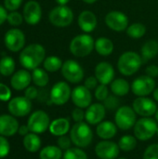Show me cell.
<instances>
[{
	"label": "cell",
	"mask_w": 158,
	"mask_h": 159,
	"mask_svg": "<svg viewBox=\"0 0 158 159\" xmlns=\"http://www.w3.org/2000/svg\"><path fill=\"white\" fill-rule=\"evenodd\" d=\"M23 19L30 25H36L42 18V8L37 1L30 0L23 7Z\"/></svg>",
	"instance_id": "19"
},
{
	"label": "cell",
	"mask_w": 158,
	"mask_h": 159,
	"mask_svg": "<svg viewBox=\"0 0 158 159\" xmlns=\"http://www.w3.org/2000/svg\"><path fill=\"white\" fill-rule=\"evenodd\" d=\"M48 20L56 27H67L74 20V12L67 6H57L52 8L48 14Z\"/></svg>",
	"instance_id": "6"
},
{
	"label": "cell",
	"mask_w": 158,
	"mask_h": 159,
	"mask_svg": "<svg viewBox=\"0 0 158 159\" xmlns=\"http://www.w3.org/2000/svg\"><path fill=\"white\" fill-rule=\"evenodd\" d=\"M142 159H158V143H153L144 150Z\"/></svg>",
	"instance_id": "40"
},
{
	"label": "cell",
	"mask_w": 158,
	"mask_h": 159,
	"mask_svg": "<svg viewBox=\"0 0 158 159\" xmlns=\"http://www.w3.org/2000/svg\"><path fill=\"white\" fill-rule=\"evenodd\" d=\"M117 126L110 120H103L97 125L96 134L102 140H111L117 134Z\"/></svg>",
	"instance_id": "24"
},
{
	"label": "cell",
	"mask_w": 158,
	"mask_h": 159,
	"mask_svg": "<svg viewBox=\"0 0 158 159\" xmlns=\"http://www.w3.org/2000/svg\"><path fill=\"white\" fill-rule=\"evenodd\" d=\"M153 97H154V100L158 102V88H156V89L154 90V92H153Z\"/></svg>",
	"instance_id": "52"
},
{
	"label": "cell",
	"mask_w": 158,
	"mask_h": 159,
	"mask_svg": "<svg viewBox=\"0 0 158 159\" xmlns=\"http://www.w3.org/2000/svg\"><path fill=\"white\" fill-rule=\"evenodd\" d=\"M62 156V150L58 145H47L39 153L40 159H61Z\"/></svg>",
	"instance_id": "30"
},
{
	"label": "cell",
	"mask_w": 158,
	"mask_h": 159,
	"mask_svg": "<svg viewBox=\"0 0 158 159\" xmlns=\"http://www.w3.org/2000/svg\"><path fill=\"white\" fill-rule=\"evenodd\" d=\"M118 146L120 150L124 152H131L137 147V139L132 135H124L118 141Z\"/></svg>",
	"instance_id": "34"
},
{
	"label": "cell",
	"mask_w": 158,
	"mask_h": 159,
	"mask_svg": "<svg viewBox=\"0 0 158 159\" xmlns=\"http://www.w3.org/2000/svg\"><path fill=\"white\" fill-rule=\"evenodd\" d=\"M72 140L70 138V136H66V135H63V136H60L58 137V140H57V145L61 149V150H64L66 151L67 149L71 148L72 147Z\"/></svg>",
	"instance_id": "42"
},
{
	"label": "cell",
	"mask_w": 158,
	"mask_h": 159,
	"mask_svg": "<svg viewBox=\"0 0 158 159\" xmlns=\"http://www.w3.org/2000/svg\"><path fill=\"white\" fill-rule=\"evenodd\" d=\"M94 152L100 159H116L119 156L120 148L118 143L111 140H102L96 144Z\"/></svg>",
	"instance_id": "13"
},
{
	"label": "cell",
	"mask_w": 158,
	"mask_h": 159,
	"mask_svg": "<svg viewBox=\"0 0 158 159\" xmlns=\"http://www.w3.org/2000/svg\"><path fill=\"white\" fill-rule=\"evenodd\" d=\"M72 118L74 120V123H79V122H83L85 120V111L82 108L79 107H75L73 111H72Z\"/></svg>",
	"instance_id": "43"
},
{
	"label": "cell",
	"mask_w": 158,
	"mask_h": 159,
	"mask_svg": "<svg viewBox=\"0 0 158 159\" xmlns=\"http://www.w3.org/2000/svg\"><path fill=\"white\" fill-rule=\"evenodd\" d=\"M119 104H120V102H119L117 96H115L114 94L109 95L103 102V105L105 106L106 110H109V111H115V110L116 111L120 107Z\"/></svg>",
	"instance_id": "37"
},
{
	"label": "cell",
	"mask_w": 158,
	"mask_h": 159,
	"mask_svg": "<svg viewBox=\"0 0 158 159\" xmlns=\"http://www.w3.org/2000/svg\"><path fill=\"white\" fill-rule=\"evenodd\" d=\"M62 61L61 58L57 56H48L43 61V67L47 72L55 73L61 69L62 67Z\"/></svg>",
	"instance_id": "32"
},
{
	"label": "cell",
	"mask_w": 158,
	"mask_h": 159,
	"mask_svg": "<svg viewBox=\"0 0 158 159\" xmlns=\"http://www.w3.org/2000/svg\"><path fill=\"white\" fill-rule=\"evenodd\" d=\"M156 134H157V136H158V129H157V132H156Z\"/></svg>",
	"instance_id": "56"
},
{
	"label": "cell",
	"mask_w": 158,
	"mask_h": 159,
	"mask_svg": "<svg viewBox=\"0 0 158 159\" xmlns=\"http://www.w3.org/2000/svg\"><path fill=\"white\" fill-rule=\"evenodd\" d=\"M137 121V114L132 106L123 105L120 106L115 114V123L121 130H129L133 129Z\"/></svg>",
	"instance_id": "7"
},
{
	"label": "cell",
	"mask_w": 158,
	"mask_h": 159,
	"mask_svg": "<svg viewBox=\"0 0 158 159\" xmlns=\"http://www.w3.org/2000/svg\"><path fill=\"white\" fill-rule=\"evenodd\" d=\"M23 146L30 153H35L40 150L42 145V141L38 134L35 133H28L23 138Z\"/></svg>",
	"instance_id": "29"
},
{
	"label": "cell",
	"mask_w": 158,
	"mask_h": 159,
	"mask_svg": "<svg viewBox=\"0 0 158 159\" xmlns=\"http://www.w3.org/2000/svg\"><path fill=\"white\" fill-rule=\"evenodd\" d=\"M77 23L79 28L85 33L89 34L93 32L98 24V20L96 15L90 10H83L80 12L77 18Z\"/></svg>",
	"instance_id": "21"
},
{
	"label": "cell",
	"mask_w": 158,
	"mask_h": 159,
	"mask_svg": "<svg viewBox=\"0 0 158 159\" xmlns=\"http://www.w3.org/2000/svg\"><path fill=\"white\" fill-rule=\"evenodd\" d=\"M63 159H88L86 152L79 147H71L67 149L62 156Z\"/></svg>",
	"instance_id": "36"
},
{
	"label": "cell",
	"mask_w": 158,
	"mask_h": 159,
	"mask_svg": "<svg viewBox=\"0 0 158 159\" xmlns=\"http://www.w3.org/2000/svg\"><path fill=\"white\" fill-rule=\"evenodd\" d=\"M55 1H56L57 4L60 5V6H66L71 0H55Z\"/></svg>",
	"instance_id": "51"
},
{
	"label": "cell",
	"mask_w": 158,
	"mask_h": 159,
	"mask_svg": "<svg viewBox=\"0 0 158 159\" xmlns=\"http://www.w3.org/2000/svg\"><path fill=\"white\" fill-rule=\"evenodd\" d=\"M22 0H4V5L7 10L16 11L21 5Z\"/></svg>",
	"instance_id": "45"
},
{
	"label": "cell",
	"mask_w": 158,
	"mask_h": 159,
	"mask_svg": "<svg viewBox=\"0 0 158 159\" xmlns=\"http://www.w3.org/2000/svg\"><path fill=\"white\" fill-rule=\"evenodd\" d=\"M130 86L134 95L137 97H147L156 89V81L155 78L145 75L135 78Z\"/></svg>",
	"instance_id": "11"
},
{
	"label": "cell",
	"mask_w": 158,
	"mask_h": 159,
	"mask_svg": "<svg viewBox=\"0 0 158 159\" xmlns=\"http://www.w3.org/2000/svg\"><path fill=\"white\" fill-rule=\"evenodd\" d=\"M48 129H49V132L56 137L66 135L68 132H70V129H71L70 121L66 117L56 118L50 122Z\"/></svg>",
	"instance_id": "25"
},
{
	"label": "cell",
	"mask_w": 158,
	"mask_h": 159,
	"mask_svg": "<svg viewBox=\"0 0 158 159\" xmlns=\"http://www.w3.org/2000/svg\"><path fill=\"white\" fill-rule=\"evenodd\" d=\"M15 70V61L9 56H5L0 60V74L4 76L13 75Z\"/></svg>",
	"instance_id": "35"
},
{
	"label": "cell",
	"mask_w": 158,
	"mask_h": 159,
	"mask_svg": "<svg viewBox=\"0 0 158 159\" xmlns=\"http://www.w3.org/2000/svg\"><path fill=\"white\" fill-rule=\"evenodd\" d=\"M19 122L12 115L0 116V135L10 137L16 134L19 130Z\"/></svg>",
	"instance_id": "22"
},
{
	"label": "cell",
	"mask_w": 158,
	"mask_h": 159,
	"mask_svg": "<svg viewBox=\"0 0 158 159\" xmlns=\"http://www.w3.org/2000/svg\"><path fill=\"white\" fill-rule=\"evenodd\" d=\"M10 151V145L5 136L0 135V158L6 157Z\"/></svg>",
	"instance_id": "41"
},
{
	"label": "cell",
	"mask_w": 158,
	"mask_h": 159,
	"mask_svg": "<svg viewBox=\"0 0 158 159\" xmlns=\"http://www.w3.org/2000/svg\"><path fill=\"white\" fill-rule=\"evenodd\" d=\"M19 59L21 66L26 70H34L46 59V49L40 44H31L22 49Z\"/></svg>",
	"instance_id": "1"
},
{
	"label": "cell",
	"mask_w": 158,
	"mask_h": 159,
	"mask_svg": "<svg viewBox=\"0 0 158 159\" xmlns=\"http://www.w3.org/2000/svg\"><path fill=\"white\" fill-rule=\"evenodd\" d=\"M145 75L150 76V77H153V78H156L158 76V66L156 64H152V65H149L146 67L145 69Z\"/></svg>",
	"instance_id": "48"
},
{
	"label": "cell",
	"mask_w": 158,
	"mask_h": 159,
	"mask_svg": "<svg viewBox=\"0 0 158 159\" xmlns=\"http://www.w3.org/2000/svg\"><path fill=\"white\" fill-rule=\"evenodd\" d=\"M29 131H30V129H29L28 126L27 125H22V126H20L19 130H18V133L20 136H23L24 137V136H26L29 133Z\"/></svg>",
	"instance_id": "50"
},
{
	"label": "cell",
	"mask_w": 158,
	"mask_h": 159,
	"mask_svg": "<svg viewBox=\"0 0 158 159\" xmlns=\"http://www.w3.org/2000/svg\"><path fill=\"white\" fill-rule=\"evenodd\" d=\"M126 33L132 39H140L145 34L146 27L144 24L141 22H134L129 25V27L126 30Z\"/></svg>",
	"instance_id": "33"
},
{
	"label": "cell",
	"mask_w": 158,
	"mask_h": 159,
	"mask_svg": "<svg viewBox=\"0 0 158 159\" xmlns=\"http://www.w3.org/2000/svg\"><path fill=\"white\" fill-rule=\"evenodd\" d=\"M83 2H85V3H87V4H94V3H96L98 0H82Z\"/></svg>",
	"instance_id": "53"
},
{
	"label": "cell",
	"mask_w": 158,
	"mask_h": 159,
	"mask_svg": "<svg viewBox=\"0 0 158 159\" xmlns=\"http://www.w3.org/2000/svg\"><path fill=\"white\" fill-rule=\"evenodd\" d=\"M24 96L29 99V100H34L37 98L38 96V90L35 87H33V86H29L27 89H25V91H24Z\"/></svg>",
	"instance_id": "46"
},
{
	"label": "cell",
	"mask_w": 158,
	"mask_h": 159,
	"mask_svg": "<svg viewBox=\"0 0 158 159\" xmlns=\"http://www.w3.org/2000/svg\"><path fill=\"white\" fill-rule=\"evenodd\" d=\"M70 138L74 145L83 149L92 143L93 131L87 122L74 123L70 129Z\"/></svg>",
	"instance_id": "3"
},
{
	"label": "cell",
	"mask_w": 158,
	"mask_h": 159,
	"mask_svg": "<svg viewBox=\"0 0 158 159\" xmlns=\"http://www.w3.org/2000/svg\"><path fill=\"white\" fill-rule=\"evenodd\" d=\"M7 109L10 115H12L13 116L23 117L30 114L32 110V102L25 96L15 97L10 99L7 104Z\"/></svg>",
	"instance_id": "15"
},
{
	"label": "cell",
	"mask_w": 158,
	"mask_h": 159,
	"mask_svg": "<svg viewBox=\"0 0 158 159\" xmlns=\"http://www.w3.org/2000/svg\"><path fill=\"white\" fill-rule=\"evenodd\" d=\"M32 81L34 83L35 86H37L39 88H44L48 84L49 77L45 69H41L38 67V68H35L34 70H33Z\"/></svg>",
	"instance_id": "31"
},
{
	"label": "cell",
	"mask_w": 158,
	"mask_h": 159,
	"mask_svg": "<svg viewBox=\"0 0 158 159\" xmlns=\"http://www.w3.org/2000/svg\"><path fill=\"white\" fill-rule=\"evenodd\" d=\"M158 54V42L156 40L146 41L141 48V56L143 61L154 59Z\"/></svg>",
	"instance_id": "28"
},
{
	"label": "cell",
	"mask_w": 158,
	"mask_h": 159,
	"mask_svg": "<svg viewBox=\"0 0 158 159\" xmlns=\"http://www.w3.org/2000/svg\"><path fill=\"white\" fill-rule=\"evenodd\" d=\"M116 159H127V158H125V157H117Z\"/></svg>",
	"instance_id": "55"
},
{
	"label": "cell",
	"mask_w": 158,
	"mask_h": 159,
	"mask_svg": "<svg viewBox=\"0 0 158 159\" xmlns=\"http://www.w3.org/2000/svg\"><path fill=\"white\" fill-rule=\"evenodd\" d=\"M98 83H99V81H98V79L96 78L95 75H94V76H88V77L85 80L84 86H85L87 89H88L89 90H92V89H95L98 87Z\"/></svg>",
	"instance_id": "47"
},
{
	"label": "cell",
	"mask_w": 158,
	"mask_h": 159,
	"mask_svg": "<svg viewBox=\"0 0 158 159\" xmlns=\"http://www.w3.org/2000/svg\"><path fill=\"white\" fill-rule=\"evenodd\" d=\"M132 108L142 117H152L157 111L156 101L148 97H137L132 102Z\"/></svg>",
	"instance_id": "12"
},
{
	"label": "cell",
	"mask_w": 158,
	"mask_h": 159,
	"mask_svg": "<svg viewBox=\"0 0 158 159\" xmlns=\"http://www.w3.org/2000/svg\"><path fill=\"white\" fill-rule=\"evenodd\" d=\"M71 95L72 89L68 83L64 81H59L51 88L49 93V100L51 103L58 106H61L64 105L71 99Z\"/></svg>",
	"instance_id": "10"
},
{
	"label": "cell",
	"mask_w": 158,
	"mask_h": 159,
	"mask_svg": "<svg viewBox=\"0 0 158 159\" xmlns=\"http://www.w3.org/2000/svg\"><path fill=\"white\" fill-rule=\"evenodd\" d=\"M105 24L108 28L115 32H124L129 27L128 16L118 10H113L106 14L104 18Z\"/></svg>",
	"instance_id": "14"
},
{
	"label": "cell",
	"mask_w": 158,
	"mask_h": 159,
	"mask_svg": "<svg viewBox=\"0 0 158 159\" xmlns=\"http://www.w3.org/2000/svg\"><path fill=\"white\" fill-rule=\"evenodd\" d=\"M94 74L99 83L102 85H110L115 75L113 65L107 61L99 62L95 67Z\"/></svg>",
	"instance_id": "20"
},
{
	"label": "cell",
	"mask_w": 158,
	"mask_h": 159,
	"mask_svg": "<svg viewBox=\"0 0 158 159\" xmlns=\"http://www.w3.org/2000/svg\"><path fill=\"white\" fill-rule=\"evenodd\" d=\"M62 76L65 78L66 81L72 84H78L80 83L85 75L84 69L74 60H67L63 62L62 67L61 69Z\"/></svg>",
	"instance_id": "9"
},
{
	"label": "cell",
	"mask_w": 158,
	"mask_h": 159,
	"mask_svg": "<svg viewBox=\"0 0 158 159\" xmlns=\"http://www.w3.org/2000/svg\"><path fill=\"white\" fill-rule=\"evenodd\" d=\"M11 98V90L5 84L0 83V101L2 102H7L10 101Z\"/></svg>",
	"instance_id": "44"
},
{
	"label": "cell",
	"mask_w": 158,
	"mask_h": 159,
	"mask_svg": "<svg viewBox=\"0 0 158 159\" xmlns=\"http://www.w3.org/2000/svg\"><path fill=\"white\" fill-rule=\"evenodd\" d=\"M4 42L8 50L18 52L21 50L25 45V35L20 29H10L5 34Z\"/></svg>",
	"instance_id": "16"
},
{
	"label": "cell",
	"mask_w": 158,
	"mask_h": 159,
	"mask_svg": "<svg viewBox=\"0 0 158 159\" xmlns=\"http://www.w3.org/2000/svg\"><path fill=\"white\" fill-rule=\"evenodd\" d=\"M32 81V74L26 69L19 70L12 75L10 79V85L15 90H22L30 86Z\"/></svg>",
	"instance_id": "23"
},
{
	"label": "cell",
	"mask_w": 158,
	"mask_h": 159,
	"mask_svg": "<svg viewBox=\"0 0 158 159\" xmlns=\"http://www.w3.org/2000/svg\"><path fill=\"white\" fill-rule=\"evenodd\" d=\"M95 48V41L88 34H81L74 36L69 45L70 52L77 57L83 58L88 56Z\"/></svg>",
	"instance_id": "4"
},
{
	"label": "cell",
	"mask_w": 158,
	"mask_h": 159,
	"mask_svg": "<svg viewBox=\"0 0 158 159\" xmlns=\"http://www.w3.org/2000/svg\"><path fill=\"white\" fill-rule=\"evenodd\" d=\"M94 96L99 102H104L105 99L109 96V89L107 88V85L100 84L94 89Z\"/></svg>",
	"instance_id": "38"
},
{
	"label": "cell",
	"mask_w": 158,
	"mask_h": 159,
	"mask_svg": "<svg viewBox=\"0 0 158 159\" xmlns=\"http://www.w3.org/2000/svg\"><path fill=\"white\" fill-rule=\"evenodd\" d=\"M50 118L49 116L43 110L34 112L28 118L27 126L31 132L35 134H42L49 129Z\"/></svg>",
	"instance_id": "8"
},
{
	"label": "cell",
	"mask_w": 158,
	"mask_h": 159,
	"mask_svg": "<svg viewBox=\"0 0 158 159\" xmlns=\"http://www.w3.org/2000/svg\"><path fill=\"white\" fill-rule=\"evenodd\" d=\"M155 119L156 120V122L158 123V108H157V111H156V115H155Z\"/></svg>",
	"instance_id": "54"
},
{
	"label": "cell",
	"mask_w": 158,
	"mask_h": 159,
	"mask_svg": "<svg viewBox=\"0 0 158 159\" xmlns=\"http://www.w3.org/2000/svg\"><path fill=\"white\" fill-rule=\"evenodd\" d=\"M7 8H5V7H2L0 5V25H2L5 20H7Z\"/></svg>",
	"instance_id": "49"
},
{
	"label": "cell",
	"mask_w": 158,
	"mask_h": 159,
	"mask_svg": "<svg viewBox=\"0 0 158 159\" xmlns=\"http://www.w3.org/2000/svg\"><path fill=\"white\" fill-rule=\"evenodd\" d=\"M110 89L112 93L117 97H124L129 94L131 89L129 83L124 78H116L112 81L110 84Z\"/></svg>",
	"instance_id": "26"
},
{
	"label": "cell",
	"mask_w": 158,
	"mask_h": 159,
	"mask_svg": "<svg viewBox=\"0 0 158 159\" xmlns=\"http://www.w3.org/2000/svg\"><path fill=\"white\" fill-rule=\"evenodd\" d=\"M105 115L106 108L103 103H91L85 111V120L88 124L95 126L104 120Z\"/></svg>",
	"instance_id": "18"
},
{
	"label": "cell",
	"mask_w": 158,
	"mask_h": 159,
	"mask_svg": "<svg viewBox=\"0 0 158 159\" xmlns=\"http://www.w3.org/2000/svg\"><path fill=\"white\" fill-rule=\"evenodd\" d=\"M71 100L75 107L87 109L92 102V94L90 90L87 89L84 85L77 86L74 89H72Z\"/></svg>",
	"instance_id": "17"
},
{
	"label": "cell",
	"mask_w": 158,
	"mask_h": 159,
	"mask_svg": "<svg viewBox=\"0 0 158 159\" xmlns=\"http://www.w3.org/2000/svg\"><path fill=\"white\" fill-rule=\"evenodd\" d=\"M158 123L152 117H141L133 127V133L137 140L147 142L157 132Z\"/></svg>",
	"instance_id": "5"
},
{
	"label": "cell",
	"mask_w": 158,
	"mask_h": 159,
	"mask_svg": "<svg viewBox=\"0 0 158 159\" xmlns=\"http://www.w3.org/2000/svg\"><path fill=\"white\" fill-rule=\"evenodd\" d=\"M115 48L114 43L111 39L102 36L99 37L96 41H95V48L94 49L97 51L98 54H100L101 56H109L113 53Z\"/></svg>",
	"instance_id": "27"
},
{
	"label": "cell",
	"mask_w": 158,
	"mask_h": 159,
	"mask_svg": "<svg viewBox=\"0 0 158 159\" xmlns=\"http://www.w3.org/2000/svg\"><path fill=\"white\" fill-rule=\"evenodd\" d=\"M23 15H21L18 11H10V13L7 15V20L8 23L12 26H19L22 23L23 20Z\"/></svg>",
	"instance_id": "39"
},
{
	"label": "cell",
	"mask_w": 158,
	"mask_h": 159,
	"mask_svg": "<svg viewBox=\"0 0 158 159\" xmlns=\"http://www.w3.org/2000/svg\"><path fill=\"white\" fill-rule=\"evenodd\" d=\"M143 61L142 56L135 51H125L117 61V69L119 73L125 76L135 75L141 68Z\"/></svg>",
	"instance_id": "2"
}]
</instances>
